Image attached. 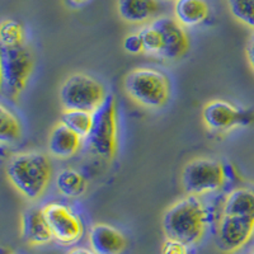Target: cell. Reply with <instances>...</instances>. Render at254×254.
<instances>
[{
	"instance_id": "1",
	"label": "cell",
	"mask_w": 254,
	"mask_h": 254,
	"mask_svg": "<svg viewBox=\"0 0 254 254\" xmlns=\"http://www.w3.org/2000/svg\"><path fill=\"white\" fill-rule=\"evenodd\" d=\"M6 178L20 196L37 201L44 196L52 178V164L41 151H22L14 154L5 167Z\"/></svg>"
},
{
	"instance_id": "2",
	"label": "cell",
	"mask_w": 254,
	"mask_h": 254,
	"mask_svg": "<svg viewBox=\"0 0 254 254\" xmlns=\"http://www.w3.org/2000/svg\"><path fill=\"white\" fill-rule=\"evenodd\" d=\"M208 214L198 196L178 199L163 215V231L167 238L194 246L203 238L207 228Z\"/></svg>"
},
{
	"instance_id": "3",
	"label": "cell",
	"mask_w": 254,
	"mask_h": 254,
	"mask_svg": "<svg viewBox=\"0 0 254 254\" xmlns=\"http://www.w3.org/2000/svg\"><path fill=\"white\" fill-rule=\"evenodd\" d=\"M127 95L149 110L164 107L171 95V81L164 72L153 67H137L131 70L124 80Z\"/></svg>"
},
{
	"instance_id": "4",
	"label": "cell",
	"mask_w": 254,
	"mask_h": 254,
	"mask_svg": "<svg viewBox=\"0 0 254 254\" xmlns=\"http://www.w3.org/2000/svg\"><path fill=\"white\" fill-rule=\"evenodd\" d=\"M33 69L35 59L26 46L1 47L0 76L4 97L17 101L26 89Z\"/></svg>"
},
{
	"instance_id": "5",
	"label": "cell",
	"mask_w": 254,
	"mask_h": 254,
	"mask_svg": "<svg viewBox=\"0 0 254 254\" xmlns=\"http://www.w3.org/2000/svg\"><path fill=\"white\" fill-rule=\"evenodd\" d=\"M89 150L103 159L115 158L119 147V122L117 103L112 94H108L98 110L93 112V125L87 139Z\"/></svg>"
},
{
	"instance_id": "6",
	"label": "cell",
	"mask_w": 254,
	"mask_h": 254,
	"mask_svg": "<svg viewBox=\"0 0 254 254\" xmlns=\"http://www.w3.org/2000/svg\"><path fill=\"white\" fill-rule=\"evenodd\" d=\"M108 94L103 84L93 76L75 72L64 81L60 88V102L64 110L95 112Z\"/></svg>"
},
{
	"instance_id": "7",
	"label": "cell",
	"mask_w": 254,
	"mask_h": 254,
	"mask_svg": "<svg viewBox=\"0 0 254 254\" xmlns=\"http://www.w3.org/2000/svg\"><path fill=\"white\" fill-rule=\"evenodd\" d=\"M181 182L186 193L190 196L214 193L225 185V165L215 159H193L183 168Z\"/></svg>"
},
{
	"instance_id": "8",
	"label": "cell",
	"mask_w": 254,
	"mask_h": 254,
	"mask_svg": "<svg viewBox=\"0 0 254 254\" xmlns=\"http://www.w3.org/2000/svg\"><path fill=\"white\" fill-rule=\"evenodd\" d=\"M202 121L212 132L225 133L254 122V112L242 110L230 102L214 99L203 106Z\"/></svg>"
},
{
	"instance_id": "9",
	"label": "cell",
	"mask_w": 254,
	"mask_h": 254,
	"mask_svg": "<svg viewBox=\"0 0 254 254\" xmlns=\"http://www.w3.org/2000/svg\"><path fill=\"white\" fill-rule=\"evenodd\" d=\"M44 211L54 239L59 243L70 246L83 237V222L78 215L66 205L60 202H50L44 206Z\"/></svg>"
},
{
	"instance_id": "10",
	"label": "cell",
	"mask_w": 254,
	"mask_h": 254,
	"mask_svg": "<svg viewBox=\"0 0 254 254\" xmlns=\"http://www.w3.org/2000/svg\"><path fill=\"white\" fill-rule=\"evenodd\" d=\"M254 235V219L221 215L217 225V248L226 254L235 253L247 246Z\"/></svg>"
},
{
	"instance_id": "11",
	"label": "cell",
	"mask_w": 254,
	"mask_h": 254,
	"mask_svg": "<svg viewBox=\"0 0 254 254\" xmlns=\"http://www.w3.org/2000/svg\"><path fill=\"white\" fill-rule=\"evenodd\" d=\"M153 24L162 37V51L159 58L174 61L182 59L190 50V38L185 27L181 26L176 18L160 17L153 20Z\"/></svg>"
},
{
	"instance_id": "12",
	"label": "cell",
	"mask_w": 254,
	"mask_h": 254,
	"mask_svg": "<svg viewBox=\"0 0 254 254\" xmlns=\"http://www.w3.org/2000/svg\"><path fill=\"white\" fill-rule=\"evenodd\" d=\"M20 234L28 246H45L54 239L44 207L27 208L20 219Z\"/></svg>"
},
{
	"instance_id": "13",
	"label": "cell",
	"mask_w": 254,
	"mask_h": 254,
	"mask_svg": "<svg viewBox=\"0 0 254 254\" xmlns=\"http://www.w3.org/2000/svg\"><path fill=\"white\" fill-rule=\"evenodd\" d=\"M90 248L95 254H121L127 240L121 231L108 224H94L89 233Z\"/></svg>"
},
{
	"instance_id": "14",
	"label": "cell",
	"mask_w": 254,
	"mask_h": 254,
	"mask_svg": "<svg viewBox=\"0 0 254 254\" xmlns=\"http://www.w3.org/2000/svg\"><path fill=\"white\" fill-rule=\"evenodd\" d=\"M80 136L72 132L63 122L52 127L49 137V150L52 156L59 159H69L75 155L83 146Z\"/></svg>"
},
{
	"instance_id": "15",
	"label": "cell",
	"mask_w": 254,
	"mask_h": 254,
	"mask_svg": "<svg viewBox=\"0 0 254 254\" xmlns=\"http://www.w3.org/2000/svg\"><path fill=\"white\" fill-rule=\"evenodd\" d=\"M117 12L122 20L131 24H144L159 12L156 0H117Z\"/></svg>"
},
{
	"instance_id": "16",
	"label": "cell",
	"mask_w": 254,
	"mask_h": 254,
	"mask_svg": "<svg viewBox=\"0 0 254 254\" xmlns=\"http://www.w3.org/2000/svg\"><path fill=\"white\" fill-rule=\"evenodd\" d=\"M206 0H176L174 1V18L181 26L196 27L202 24L208 17Z\"/></svg>"
},
{
	"instance_id": "17",
	"label": "cell",
	"mask_w": 254,
	"mask_h": 254,
	"mask_svg": "<svg viewBox=\"0 0 254 254\" xmlns=\"http://www.w3.org/2000/svg\"><path fill=\"white\" fill-rule=\"evenodd\" d=\"M254 219V190L251 188H235L222 203V214Z\"/></svg>"
},
{
	"instance_id": "18",
	"label": "cell",
	"mask_w": 254,
	"mask_h": 254,
	"mask_svg": "<svg viewBox=\"0 0 254 254\" xmlns=\"http://www.w3.org/2000/svg\"><path fill=\"white\" fill-rule=\"evenodd\" d=\"M56 188L61 196L76 198L87 190V181L75 169H64L56 177Z\"/></svg>"
},
{
	"instance_id": "19",
	"label": "cell",
	"mask_w": 254,
	"mask_h": 254,
	"mask_svg": "<svg viewBox=\"0 0 254 254\" xmlns=\"http://www.w3.org/2000/svg\"><path fill=\"white\" fill-rule=\"evenodd\" d=\"M22 124L10 110L0 106V141L1 144H14L22 137Z\"/></svg>"
},
{
	"instance_id": "20",
	"label": "cell",
	"mask_w": 254,
	"mask_h": 254,
	"mask_svg": "<svg viewBox=\"0 0 254 254\" xmlns=\"http://www.w3.org/2000/svg\"><path fill=\"white\" fill-rule=\"evenodd\" d=\"M61 122L81 139H87L92 130L93 113L87 111L64 110Z\"/></svg>"
},
{
	"instance_id": "21",
	"label": "cell",
	"mask_w": 254,
	"mask_h": 254,
	"mask_svg": "<svg viewBox=\"0 0 254 254\" xmlns=\"http://www.w3.org/2000/svg\"><path fill=\"white\" fill-rule=\"evenodd\" d=\"M0 44L1 47L24 46L23 26L17 20H3L0 26Z\"/></svg>"
},
{
	"instance_id": "22",
	"label": "cell",
	"mask_w": 254,
	"mask_h": 254,
	"mask_svg": "<svg viewBox=\"0 0 254 254\" xmlns=\"http://www.w3.org/2000/svg\"><path fill=\"white\" fill-rule=\"evenodd\" d=\"M231 15L254 31V0H228Z\"/></svg>"
},
{
	"instance_id": "23",
	"label": "cell",
	"mask_w": 254,
	"mask_h": 254,
	"mask_svg": "<svg viewBox=\"0 0 254 254\" xmlns=\"http://www.w3.org/2000/svg\"><path fill=\"white\" fill-rule=\"evenodd\" d=\"M139 33L142 38L145 54L159 56V54L162 51V37H160L158 29L150 23L142 27Z\"/></svg>"
},
{
	"instance_id": "24",
	"label": "cell",
	"mask_w": 254,
	"mask_h": 254,
	"mask_svg": "<svg viewBox=\"0 0 254 254\" xmlns=\"http://www.w3.org/2000/svg\"><path fill=\"white\" fill-rule=\"evenodd\" d=\"M124 50L128 54L132 55H139L144 52V44H142V38L140 33H131L126 36L124 40Z\"/></svg>"
},
{
	"instance_id": "25",
	"label": "cell",
	"mask_w": 254,
	"mask_h": 254,
	"mask_svg": "<svg viewBox=\"0 0 254 254\" xmlns=\"http://www.w3.org/2000/svg\"><path fill=\"white\" fill-rule=\"evenodd\" d=\"M162 254H190L188 246L179 240L165 238L162 246Z\"/></svg>"
},
{
	"instance_id": "26",
	"label": "cell",
	"mask_w": 254,
	"mask_h": 254,
	"mask_svg": "<svg viewBox=\"0 0 254 254\" xmlns=\"http://www.w3.org/2000/svg\"><path fill=\"white\" fill-rule=\"evenodd\" d=\"M246 55H247V60H248L249 66H251L252 71L254 72V33L251 36L248 44H247Z\"/></svg>"
},
{
	"instance_id": "27",
	"label": "cell",
	"mask_w": 254,
	"mask_h": 254,
	"mask_svg": "<svg viewBox=\"0 0 254 254\" xmlns=\"http://www.w3.org/2000/svg\"><path fill=\"white\" fill-rule=\"evenodd\" d=\"M92 0H66L67 5L71 8H81V6L89 4Z\"/></svg>"
},
{
	"instance_id": "28",
	"label": "cell",
	"mask_w": 254,
	"mask_h": 254,
	"mask_svg": "<svg viewBox=\"0 0 254 254\" xmlns=\"http://www.w3.org/2000/svg\"><path fill=\"white\" fill-rule=\"evenodd\" d=\"M67 254H95L92 249H85V248H74L69 252Z\"/></svg>"
},
{
	"instance_id": "29",
	"label": "cell",
	"mask_w": 254,
	"mask_h": 254,
	"mask_svg": "<svg viewBox=\"0 0 254 254\" xmlns=\"http://www.w3.org/2000/svg\"><path fill=\"white\" fill-rule=\"evenodd\" d=\"M248 254H254V249H252V251L251 252H249V253Z\"/></svg>"
},
{
	"instance_id": "30",
	"label": "cell",
	"mask_w": 254,
	"mask_h": 254,
	"mask_svg": "<svg viewBox=\"0 0 254 254\" xmlns=\"http://www.w3.org/2000/svg\"><path fill=\"white\" fill-rule=\"evenodd\" d=\"M9 254H13V253H9Z\"/></svg>"
},
{
	"instance_id": "31",
	"label": "cell",
	"mask_w": 254,
	"mask_h": 254,
	"mask_svg": "<svg viewBox=\"0 0 254 254\" xmlns=\"http://www.w3.org/2000/svg\"><path fill=\"white\" fill-rule=\"evenodd\" d=\"M174 1H176V0H174Z\"/></svg>"
}]
</instances>
